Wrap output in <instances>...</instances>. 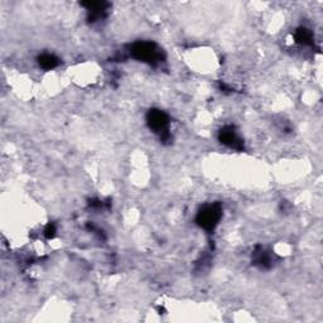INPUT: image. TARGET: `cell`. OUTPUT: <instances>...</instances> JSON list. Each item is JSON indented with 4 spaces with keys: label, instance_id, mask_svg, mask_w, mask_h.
<instances>
[{
    "label": "cell",
    "instance_id": "obj_3",
    "mask_svg": "<svg viewBox=\"0 0 323 323\" xmlns=\"http://www.w3.org/2000/svg\"><path fill=\"white\" fill-rule=\"evenodd\" d=\"M149 124L155 131L162 133V131H166L167 125H168V118L162 111H152L149 114Z\"/></svg>",
    "mask_w": 323,
    "mask_h": 323
},
{
    "label": "cell",
    "instance_id": "obj_2",
    "mask_svg": "<svg viewBox=\"0 0 323 323\" xmlns=\"http://www.w3.org/2000/svg\"><path fill=\"white\" fill-rule=\"evenodd\" d=\"M133 53L135 57L142 61H145V62H154L158 58V51L155 49L154 44L147 43V42L135 44Z\"/></svg>",
    "mask_w": 323,
    "mask_h": 323
},
{
    "label": "cell",
    "instance_id": "obj_4",
    "mask_svg": "<svg viewBox=\"0 0 323 323\" xmlns=\"http://www.w3.org/2000/svg\"><path fill=\"white\" fill-rule=\"evenodd\" d=\"M39 65L46 70H51L58 65V60L52 55H43L39 58Z\"/></svg>",
    "mask_w": 323,
    "mask_h": 323
},
{
    "label": "cell",
    "instance_id": "obj_1",
    "mask_svg": "<svg viewBox=\"0 0 323 323\" xmlns=\"http://www.w3.org/2000/svg\"><path fill=\"white\" fill-rule=\"evenodd\" d=\"M220 217H221V208L220 206L212 205L206 206L198 215V224L205 229H213L219 222Z\"/></svg>",
    "mask_w": 323,
    "mask_h": 323
},
{
    "label": "cell",
    "instance_id": "obj_5",
    "mask_svg": "<svg viewBox=\"0 0 323 323\" xmlns=\"http://www.w3.org/2000/svg\"><path fill=\"white\" fill-rule=\"evenodd\" d=\"M221 140L222 143H225V144H229L232 147V145L236 144L237 138L232 130H224L221 133Z\"/></svg>",
    "mask_w": 323,
    "mask_h": 323
}]
</instances>
